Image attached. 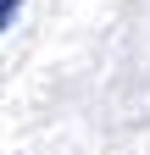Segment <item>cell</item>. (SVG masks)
<instances>
[{"label":"cell","instance_id":"obj_1","mask_svg":"<svg viewBox=\"0 0 150 155\" xmlns=\"http://www.w3.org/2000/svg\"><path fill=\"white\" fill-rule=\"evenodd\" d=\"M17 11H22V0H0V33L17 22Z\"/></svg>","mask_w":150,"mask_h":155}]
</instances>
